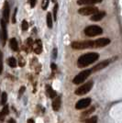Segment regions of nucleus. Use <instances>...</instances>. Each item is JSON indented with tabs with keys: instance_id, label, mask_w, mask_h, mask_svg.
<instances>
[{
	"instance_id": "33",
	"label": "nucleus",
	"mask_w": 122,
	"mask_h": 123,
	"mask_svg": "<svg viewBox=\"0 0 122 123\" xmlns=\"http://www.w3.org/2000/svg\"><path fill=\"white\" fill-rule=\"evenodd\" d=\"M8 123H16V121L14 120L13 118H10V119L8 120Z\"/></svg>"
},
{
	"instance_id": "12",
	"label": "nucleus",
	"mask_w": 122,
	"mask_h": 123,
	"mask_svg": "<svg viewBox=\"0 0 122 123\" xmlns=\"http://www.w3.org/2000/svg\"><path fill=\"white\" fill-rule=\"evenodd\" d=\"M103 0H78L77 1V4L80 5V6H84V5H86V6H92V5H95L97 3H101Z\"/></svg>"
},
{
	"instance_id": "8",
	"label": "nucleus",
	"mask_w": 122,
	"mask_h": 123,
	"mask_svg": "<svg viewBox=\"0 0 122 123\" xmlns=\"http://www.w3.org/2000/svg\"><path fill=\"white\" fill-rule=\"evenodd\" d=\"M110 43V40L108 38H100L98 40L94 41V48H102L105 46H108Z\"/></svg>"
},
{
	"instance_id": "35",
	"label": "nucleus",
	"mask_w": 122,
	"mask_h": 123,
	"mask_svg": "<svg viewBox=\"0 0 122 123\" xmlns=\"http://www.w3.org/2000/svg\"><path fill=\"white\" fill-rule=\"evenodd\" d=\"M52 2H53V3H54V2H56V1H57V0H52Z\"/></svg>"
},
{
	"instance_id": "20",
	"label": "nucleus",
	"mask_w": 122,
	"mask_h": 123,
	"mask_svg": "<svg viewBox=\"0 0 122 123\" xmlns=\"http://www.w3.org/2000/svg\"><path fill=\"white\" fill-rule=\"evenodd\" d=\"M7 95L6 92H3L2 93V96H1V105H5L6 103H7Z\"/></svg>"
},
{
	"instance_id": "24",
	"label": "nucleus",
	"mask_w": 122,
	"mask_h": 123,
	"mask_svg": "<svg viewBox=\"0 0 122 123\" xmlns=\"http://www.w3.org/2000/svg\"><path fill=\"white\" fill-rule=\"evenodd\" d=\"M49 3H50V0H43V1H42L41 7H42L43 10H46V9H47L48 6H49Z\"/></svg>"
},
{
	"instance_id": "30",
	"label": "nucleus",
	"mask_w": 122,
	"mask_h": 123,
	"mask_svg": "<svg viewBox=\"0 0 122 123\" xmlns=\"http://www.w3.org/2000/svg\"><path fill=\"white\" fill-rule=\"evenodd\" d=\"M25 89H26L25 86H22V87H20V90H19V95H21V94H23V93H24Z\"/></svg>"
},
{
	"instance_id": "18",
	"label": "nucleus",
	"mask_w": 122,
	"mask_h": 123,
	"mask_svg": "<svg viewBox=\"0 0 122 123\" xmlns=\"http://www.w3.org/2000/svg\"><path fill=\"white\" fill-rule=\"evenodd\" d=\"M7 63H8V65H9L11 68H15V67H17V60H16L14 57H10V58H8V60H7Z\"/></svg>"
},
{
	"instance_id": "16",
	"label": "nucleus",
	"mask_w": 122,
	"mask_h": 123,
	"mask_svg": "<svg viewBox=\"0 0 122 123\" xmlns=\"http://www.w3.org/2000/svg\"><path fill=\"white\" fill-rule=\"evenodd\" d=\"M46 90H47L48 95H49V96H50L51 98H55V97L57 96H56V92L51 87V85H46Z\"/></svg>"
},
{
	"instance_id": "23",
	"label": "nucleus",
	"mask_w": 122,
	"mask_h": 123,
	"mask_svg": "<svg viewBox=\"0 0 122 123\" xmlns=\"http://www.w3.org/2000/svg\"><path fill=\"white\" fill-rule=\"evenodd\" d=\"M21 28H22V30H27L28 28V23L26 20L22 21V23H21Z\"/></svg>"
},
{
	"instance_id": "25",
	"label": "nucleus",
	"mask_w": 122,
	"mask_h": 123,
	"mask_svg": "<svg viewBox=\"0 0 122 123\" xmlns=\"http://www.w3.org/2000/svg\"><path fill=\"white\" fill-rule=\"evenodd\" d=\"M3 72V53L0 52V75Z\"/></svg>"
},
{
	"instance_id": "14",
	"label": "nucleus",
	"mask_w": 122,
	"mask_h": 123,
	"mask_svg": "<svg viewBox=\"0 0 122 123\" xmlns=\"http://www.w3.org/2000/svg\"><path fill=\"white\" fill-rule=\"evenodd\" d=\"M61 108V97L60 96H56L53 98V102H52V109L54 111H58Z\"/></svg>"
},
{
	"instance_id": "34",
	"label": "nucleus",
	"mask_w": 122,
	"mask_h": 123,
	"mask_svg": "<svg viewBox=\"0 0 122 123\" xmlns=\"http://www.w3.org/2000/svg\"><path fill=\"white\" fill-rule=\"evenodd\" d=\"M28 123H35V122H34V120L32 119V118H30V119H28Z\"/></svg>"
},
{
	"instance_id": "7",
	"label": "nucleus",
	"mask_w": 122,
	"mask_h": 123,
	"mask_svg": "<svg viewBox=\"0 0 122 123\" xmlns=\"http://www.w3.org/2000/svg\"><path fill=\"white\" fill-rule=\"evenodd\" d=\"M91 101H92V100H91L90 97H85V98L80 99L78 102L75 104V109H86L88 106H90Z\"/></svg>"
},
{
	"instance_id": "13",
	"label": "nucleus",
	"mask_w": 122,
	"mask_h": 123,
	"mask_svg": "<svg viewBox=\"0 0 122 123\" xmlns=\"http://www.w3.org/2000/svg\"><path fill=\"white\" fill-rule=\"evenodd\" d=\"M106 12L104 11H98L97 13L94 14L91 16V20L93 21H99L101 20L102 19H104V17H106Z\"/></svg>"
},
{
	"instance_id": "11",
	"label": "nucleus",
	"mask_w": 122,
	"mask_h": 123,
	"mask_svg": "<svg viewBox=\"0 0 122 123\" xmlns=\"http://www.w3.org/2000/svg\"><path fill=\"white\" fill-rule=\"evenodd\" d=\"M33 50L36 54H41L42 52V42L41 40H36L33 43Z\"/></svg>"
},
{
	"instance_id": "27",
	"label": "nucleus",
	"mask_w": 122,
	"mask_h": 123,
	"mask_svg": "<svg viewBox=\"0 0 122 123\" xmlns=\"http://www.w3.org/2000/svg\"><path fill=\"white\" fill-rule=\"evenodd\" d=\"M95 111V107H92L90 109H88L87 111H85V112H84L83 114H82V116H86V115H89L90 113H93Z\"/></svg>"
},
{
	"instance_id": "28",
	"label": "nucleus",
	"mask_w": 122,
	"mask_h": 123,
	"mask_svg": "<svg viewBox=\"0 0 122 123\" xmlns=\"http://www.w3.org/2000/svg\"><path fill=\"white\" fill-rule=\"evenodd\" d=\"M28 2H29V4H30V7L33 8V7H35V5H36L37 0H28Z\"/></svg>"
},
{
	"instance_id": "1",
	"label": "nucleus",
	"mask_w": 122,
	"mask_h": 123,
	"mask_svg": "<svg viewBox=\"0 0 122 123\" xmlns=\"http://www.w3.org/2000/svg\"><path fill=\"white\" fill-rule=\"evenodd\" d=\"M98 59H99V54L97 52H88V53L83 54L78 58L77 66L79 68L86 67V66H88L89 64L97 61Z\"/></svg>"
},
{
	"instance_id": "21",
	"label": "nucleus",
	"mask_w": 122,
	"mask_h": 123,
	"mask_svg": "<svg viewBox=\"0 0 122 123\" xmlns=\"http://www.w3.org/2000/svg\"><path fill=\"white\" fill-rule=\"evenodd\" d=\"M85 123H97V117L94 116L89 118L85 120Z\"/></svg>"
},
{
	"instance_id": "4",
	"label": "nucleus",
	"mask_w": 122,
	"mask_h": 123,
	"mask_svg": "<svg viewBox=\"0 0 122 123\" xmlns=\"http://www.w3.org/2000/svg\"><path fill=\"white\" fill-rule=\"evenodd\" d=\"M92 74V70L91 69H87V70H84V71H82L80 72L78 75L75 76L73 80V83L75 85H79L82 84L84 81H85L87 78L89 77V75Z\"/></svg>"
},
{
	"instance_id": "17",
	"label": "nucleus",
	"mask_w": 122,
	"mask_h": 123,
	"mask_svg": "<svg viewBox=\"0 0 122 123\" xmlns=\"http://www.w3.org/2000/svg\"><path fill=\"white\" fill-rule=\"evenodd\" d=\"M52 25H53V19H52V13L47 14V26L49 28H52Z\"/></svg>"
},
{
	"instance_id": "10",
	"label": "nucleus",
	"mask_w": 122,
	"mask_h": 123,
	"mask_svg": "<svg viewBox=\"0 0 122 123\" xmlns=\"http://www.w3.org/2000/svg\"><path fill=\"white\" fill-rule=\"evenodd\" d=\"M110 62V60H106V61H103L101 62H99L98 64H96L95 66H94V68L92 69V72H97V71H100L102 69L106 68Z\"/></svg>"
},
{
	"instance_id": "9",
	"label": "nucleus",
	"mask_w": 122,
	"mask_h": 123,
	"mask_svg": "<svg viewBox=\"0 0 122 123\" xmlns=\"http://www.w3.org/2000/svg\"><path fill=\"white\" fill-rule=\"evenodd\" d=\"M9 13H10V7H9V4L7 3V1L5 2L4 4V10H3V19L6 21V22H8V19H9Z\"/></svg>"
},
{
	"instance_id": "26",
	"label": "nucleus",
	"mask_w": 122,
	"mask_h": 123,
	"mask_svg": "<svg viewBox=\"0 0 122 123\" xmlns=\"http://www.w3.org/2000/svg\"><path fill=\"white\" fill-rule=\"evenodd\" d=\"M8 112H9V109H8V106H5V107L3 108L2 111H1V113H2L3 115H5V116H7V114H8Z\"/></svg>"
},
{
	"instance_id": "2",
	"label": "nucleus",
	"mask_w": 122,
	"mask_h": 123,
	"mask_svg": "<svg viewBox=\"0 0 122 123\" xmlns=\"http://www.w3.org/2000/svg\"><path fill=\"white\" fill-rule=\"evenodd\" d=\"M102 33H103L102 28L97 25H91V26L86 27L84 29V34L87 37H95V36L101 35Z\"/></svg>"
},
{
	"instance_id": "5",
	"label": "nucleus",
	"mask_w": 122,
	"mask_h": 123,
	"mask_svg": "<svg viewBox=\"0 0 122 123\" xmlns=\"http://www.w3.org/2000/svg\"><path fill=\"white\" fill-rule=\"evenodd\" d=\"M93 85H94V82H93V81H89V82L84 84L83 85H81L80 87H78V88L75 90V94L77 95V96H84V95L87 94L89 91L92 89Z\"/></svg>"
},
{
	"instance_id": "22",
	"label": "nucleus",
	"mask_w": 122,
	"mask_h": 123,
	"mask_svg": "<svg viewBox=\"0 0 122 123\" xmlns=\"http://www.w3.org/2000/svg\"><path fill=\"white\" fill-rule=\"evenodd\" d=\"M58 8H59V5H58V4H55L54 7H53V10H52V12H53V19H54V20L57 19V12H58Z\"/></svg>"
},
{
	"instance_id": "6",
	"label": "nucleus",
	"mask_w": 122,
	"mask_h": 123,
	"mask_svg": "<svg viewBox=\"0 0 122 123\" xmlns=\"http://www.w3.org/2000/svg\"><path fill=\"white\" fill-rule=\"evenodd\" d=\"M98 12V8L93 6H87V7H81L78 10V13L83 16H91Z\"/></svg>"
},
{
	"instance_id": "19",
	"label": "nucleus",
	"mask_w": 122,
	"mask_h": 123,
	"mask_svg": "<svg viewBox=\"0 0 122 123\" xmlns=\"http://www.w3.org/2000/svg\"><path fill=\"white\" fill-rule=\"evenodd\" d=\"M33 40L31 38H28L26 42V47H27V52H28L31 49L33 48Z\"/></svg>"
},
{
	"instance_id": "29",
	"label": "nucleus",
	"mask_w": 122,
	"mask_h": 123,
	"mask_svg": "<svg viewBox=\"0 0 122 123\" xmlns=\"http://www.w3.org/2000/svg\"><path fill=\"white\" fill-rule=\"evenodd\" d=\"M17 8L15 9V11H14V14H13V18H12V23H16V15H17Z\"/></svg>"
},
{
	"instance_id": "3",
	"label": "nucleus",
	"mask_w": 122,
	"mask_h": 123,
	"mask_svg": "<svg viewBox=\"0 0 122 123\" xmlns=\"http://www.w3.org/2000/svg\"><path fill=\"white\" fill-rule=\"evenodd\" d=\"M71 47L75 50H84V49L94 48V41H74L71 44Z\"/></svg>"
},
{
	"instance_id": "15",
	"label": "nucleus",
	"mask_w": 122,
	"mask_h": 123,
	"mask_svg": "<svg viewBox=\"0 0 122 123\" xmlns=\"http://www.w3.org/2000/svg\"><path fill=\"white\" fill-rule=\"evenodd\" d=\"M9 45H10V48L12 49L14 52H18V51H19V44H18V41H17L15 38L10 39V41H9Z\"/></svg>"
},
{
	"instance_id": "31",
	"label": "nucleus",
	"mask_w": 122,
	"mask_h": 123,
	"mask_svg": "<svg viewBox=\"0 0 122 123\" xmlns=\"http://www.w3.org/2000/svg\"><path fill=\"white\" fill-rule=\"evenodd\" d=\"M56 56H57V49H54L53 50V57L56 58Z\"/></svg>"
},
{
	"instance_id": "32",
	"label": "nucleus",
	"mask_w": 122,
	"mask_h": 123,
	"mask_svg": "<svg viewBox=\"0 0 122 123\" xmlns=\"http://www.w3.org/2000/svg\"><path fill=\"white\" fill-rule=\"evenodd\" d=\"M51 66H52V70H55V69H56V64H54V63H52Z\"/></svg>"
}]
</instances>
